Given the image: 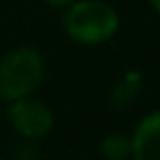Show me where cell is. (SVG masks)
<instances>
[{
	"label": "cell",
	"instance_id": "obj_1",
	"mask_svg": "<svg viewBox=\"0 0 160 160\" xmlns=\"http://www.w3.org/2000/svg\"><path fill=\"white\" fill-rule=\"evenodd\" d=\"M64 33L79 46H101L121 29V16L105 0H75L62 16Z\"/></svg>",
	"mask_w": 160,
	"mask_h": 160
},
{
	"label": "cell",
	"instance_id": "obj_2",
	"mask_svg": "<svg viewBox=\"0 0 160 160\" xmlns=\"http://www.w3.org/2000/svg\"><path fill=\"white\" fill-rule=\"evenodd\" d=\"M46 75L44 55L33 46H18L0 57V101L11 103L38 92Z\"/></svg>",
	"mask_w": 160,
	"mask_h": 160
},
{
	"label": "cell",
	"instance_id": "obj_3",
	"mask_svg": "<svg viewBox=\"0 0 160 160\" xmlns=\"http://www.w3.org/2000/svg\"><path fill=\"white\" fill-rule=\"evenodd\" d=\"M7 121L16 129V134H20L22 138L38 140L51 134L55 125V114L48 103L31 94V97H22L9 103Z\"/></svg>",
	"mask_w": 160,
	"mask_h": 160
},
{
	"label": "cell",
	"instance_id": "obj_4",
	"mask_svg": "<svg viewBox=\"0 0 160 160\" xmlns=\"http://www.w3.org/2000/svg\"><path fill=\"white\" fill-rule=\"evenodd\" d=\"M132 160H160V110H151L132 129Z\"/></svg>",
	"mask_w": 160,
	"mask_h": 160
},
{
	"label": "cell",
	"instance_id": "obj_5",
	"mask_svg": "<svg viewBox=\"0 0 160 160\" xmlns=\"http://www.w3.org/2000/svg\"><path fill=\"white\" fill-rule=\"evenodd\" d=\"M99 156L103 160H129L132 158V140L123 132H110L99 142Z\"/></svg>",
	"mask_w": 160,
	"mask_h": 160
},
{
	"label": "cell",
	"instance_id": "obj_6",
	"mask_svg": "<svg viewBox=\"0 0 160 160\" xmlns=\"http://www.w3.org/2000/svg\"><path fill=\"white\" fill-rule=\"evenodd\" d=\"M140 88H142L140 72H127L125 79H123V81L116 86V90L112 92V101L116 103V101L123 97V101L118 103V108H123V105H127V103H132V101L136 99V94H138Z\"/></svg>",
	"mask_w": 160,
	"mask_h": 160
},
{
	"label": "cell",
	"instance_id": "obj_7",
	"mask_svg": "<svg viewBox=\"0 0 160 160\" xmlns=\"http://www.w3.org/2000/svg\"><path fill=\"white\" fill-rule=\"evenodd\" d=\"M44 2L51 7V9H55V11H64V9H68L75 0H44Z\"/></svg>",
	"mask_w": 160,
	"mask_h": 160
},
{
	"label": "cell",
	"instance_id": "obj_8",
	"mask_svg": "<svg viewBox=\"0 0 160 160\" xmlns=\"http://www.w3.org/2000/svg\"><path fill=\"white\" fill-rule=\"evenodd\" d=\"M147 2H149V7L153 9V13L160 16V0H147Z\"/></svg>",
	"mask_w": 160,
	"mask_h": 160
},
{
	"label": "cell",
	"instance_id": "obj_9",
	"mask_svg": "<svg viewBox=\"0 0 160 160\" xmlns=\"http://www.w3.org/2000/svg\"><path fill=\"white\" fill-rule=\"evenodd\" d=\"M0 160H2V158H0Z\"/></svg>",
	"mask_w": 160,
	"mask_h": 160
}]
</instances>
